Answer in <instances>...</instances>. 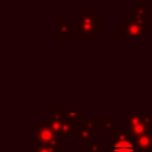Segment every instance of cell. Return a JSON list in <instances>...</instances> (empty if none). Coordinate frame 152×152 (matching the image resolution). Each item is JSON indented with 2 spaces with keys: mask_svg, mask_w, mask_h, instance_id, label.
Returning a JSON list of instances; mask_svg holds the SVG:
<instances>
[{
  "mask_svg": "<svg viewBox=\"0 0 152 152\" xmlns=\"http://www.w3.org/2000/svg\"><path fill=\"white\" fill-rule=\"evenodd\" d=\"M110 152H137V145L129 140L125 132L118 131L116 135L112 138Z\"/></svg>",
  "mask_w": 152,
  "mask_h": 152,
  "instance_id": "7a4b0ae2",
  "label": "cell"
},
{
  "mask_svg": "<svg viewBox=\"0 0 152 152\" xmlns=\"http://www.w3.org/2000/svg\"><path fill=\"white\" fill-rule=\"evenodd\" d=\"M135 142H137V147H139L140 150L151 148L152 147V132L147 129L141 135L135 137Z\"/></svg>",
  "mask_w": 152,
  "mask_h": 152,
  "instance_id": "277c9868",
  "label": "cell"
},
{
  "mask_svg": "<svg viewBox=\"0 0 152 152\" xmlns=\"http://www.w3.org/2000/svg\"><path fill=\"white\" fill-rule=\"evenodd\" d=\"M59 147L56 146H48V145H40L36 142V152H58Z\"/></svg>",
  "mask_w": 152,
  "mask_h": 152,
  "instance_id": "5b68a950",
  "label": "cell"
},
{
  "mask_svg": "<svg viewBox=\"0 0 152 152\" xmlns=\"http://www.w3.org/2000/svg\"><path fill=\"white\" fill-rule=\"evenodd\" d=\"M63 112L65 113L64 116L66 119H78V118H82V114L80 112H77L76 109H74V108H68V109H64Z\"/></svg>",
  "mask_w": 152,
  "mask_h": 152,
  "instance_id": "8992f818",
  "label": "cell"
},
{
  "mask_svg": "<svg viewBox=\"0 0 152 152\" xmlns=\"http://www.w3.org/2000/svg\"><path fill=\"white\" fill-rule=\"evenodd\" d=\"M48 127L57 135H62V138L68 139L72 135V128H71V124L70 121L65 120L62 118L61 114H55L53 116H51V119H49L48 121Z\"/></svg>",
  "mask_w": 152,
  "mask_h": 152,
  "instance_id": "6da1fadb",
  "label": "cell"
},
{
  "mask_svg": "<svg viewBox=\"0 0 152 152\" xmlns=\"http://www.w3.org/2000/svg\"><path fill=\"white\" fill-rule=\"evenodd\" d=\"M36 139H37V144L40 145H48V146L57 145V135L48 126H42V125L36 126Z\"/></svg>",
  "mask_w": 152,
  "mask_h": 152,
  "instance_id": "3957f363",
  "label": "cell"
},
{
  "mask_svg": "<svg viewBox=\"0 0 152 152\" xmlns=\"http://www.w3.org/2000/svg\"><path fill=\"white\" fill-rule=\"evenodd\" d=\"M80 138H82L84 144H88V141L91 140V131L88 127H86L82 132H80Z\"/></svg>",
  "mask_w": 152,
  "mask_h": 152,
  "instance_id": "52a82bcc",
  "label": "cell"
}]
</instances>
